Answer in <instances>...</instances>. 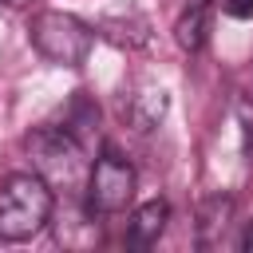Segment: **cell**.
<instances>
[{
  "mask_svg": "<svg viewBox=\"0 0 253 253\" xmlns=\"http://www.w3.org/2000/svg\"><path fill=\"white\" fill-rule=\"evenodd\" d=\"M51 206L55 194L36 170L8 174L0 182V241H28L40 233L51 217Z\"/></svg>",
  "mask_w": 253,
  "mask_h": 253,
  "instance_id": "6da1fadb",
  "label": "cell"
},
{
  "mask_svg": "<svg viewBox=\"0 0 253 253\" xmlns=\"http://www.w3.org/2000/svg\"><path fill=\"white\" fill-rule=\"evenodd\" d=\"M28 36L36 43V51L59 67H83L95 47V32L83 20H75L71 12H55V8L36 12L28 20Z\"/></svg>",
  "mask_w": 253,
  "mask_h": 253,
  "instance_id": "7a4b0ae2",
  "label": "cell"
},
{
  "mask_svg": "<svg viewBox=\"0 0 253 253\" xmlns=\"http://www.w3.org/2000/svg\"><path fill=\"white\" fill-rule=\"evenodd\" d=\"M28 150H32V166L47 186H75L83 178V142L63 130V126H40L28 134Z\"/></svg>",
  "mask_w": 253,
  "mask_h": 253,
  "instance_id": "3957f363",
  "label": "cell"
},
{
  "mask_svg": "<svg viewBox=\"0 0 253 253\" xmlns=\"http://www.w3.org/2000/svg\"><path fill=\"white\" fill-rule=\"evenodd\" d=\"M130 202H134V166L107 146L87 174V206L91 213H123Z\"/></svg>",
  "mask_w": 253,
  "mask_h": 253,
  "instance_id": "277c9868",
  "label": "cell"
},
{
  "mask_svg": "<svg viewBox=\"0 0 253 253\" xmlns=\"http://www.w3.org/2000/svg\"><path fill=\"white\" fill-rule=\"evenodd\" d=\"M166 91L158 87V83H150V79H138V83H130V87H123V95H119V115H123V123L130 126V130H138V134H146V130H154L162 119H166Z\"/></svg>",
  "mask_w": 253,
  "mask_h": 253,
  "instance_id": "5b68a950",
  "label": "cell"
},
{
  "mask_svg": "<svg viewBox=\"0 0 253 253\" xmlns=\"http://www.w3.org/2000/svg\"><path fill=\"white\" fill-rule=\"evenodd\" d=\"M210 16L213 0H182V12L174 20V40L182 51H202L210 40Z\"/></svg>",
  "mask_w": 253,
  "mask_h": 253,
  "instance_id": "8992f818",
  "label": "cell"
},
{
  "mask_svg": "<svg viewBox=\"0 0 253 253\" xmlns=\"http://www.w3.org/2000/svg\"><path fill=\"white\" fill-rule=\"evenodd\" d=\"M166 221H170V206H166L162 198H150V202H142V206L130 213V221H126V241L138 245V249H146V245H154V241L162 237Z\"/></svg>",
  "mask_w": 253,
  "mask_h": 253,
  "instance_id": "52a82bcc",
  "label": "cell"
},
{
  "mask_svg": "<svg viewBox=\"0 0 253 253\" xmlns=\"http://www.w3.org/2000/svg\"><path fill=\"white\" fill-rule=\"evenodd\" d=\"M229 213H233V202L225 198V194H217V198H210L202 210H198V245H217L221 237H225V225H229Z\"/></svg>",
  "mask_w": 253,
  "mask_h": 253,
  "instance_id": "ba28073f",
  "label": "cell"
},
{
  "mask_svg": "<svg viewBox=\"0 0 253 253\" xmlns=\"http://www.w3.org/2000/svg\"><path fill=\"white\" fill-rule=\"evenodd\" d=\"M221 8H225V16H233V20H249V16H253V0H221Z\"/></svg>",
  "mask_w": 253,
  "mask_h": 253,
  "instance_id": "9c48e42d",
  "label": "cell"
},
{
  "mask_svg": "<svg viewBox=\"0 0 253 253\" xmlns=\"http://www.w3.org/2000/svg\"><path fill=\"white\" fill-rule=\"evenodd\" d=\"M237 249H241V253H253V221H245V229H241V237H237Z\"/></svg>",
  "mask_w": 253,
  "mask_h": 253,
  "instance_id": "30bf717a",
  "label": "cell"
},
{
  "mask_svg": "<svg viewBox=\"0 0 253 253\" xmlns=\"http://www.w3.org/2000/svg\"><path fill=\"white\" fill-rule=\"evenodd\" d=\"M8 4H24V0H8Z\"/></svg>",
  "mask_w": 253,
  "mask_h": 253,
  "instance_id": "8fae6325",
  "label": "cell"
}]
</instances>
